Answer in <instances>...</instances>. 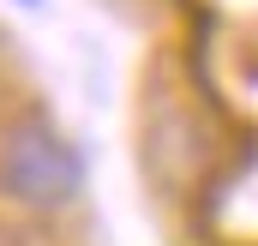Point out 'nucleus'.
I'll return each instance as SVG.
<instances>
[{"label": "nucleus", "instance_id": "1", "mask_svg": "<svg viewBox=\"0 0 258 246\" xmlns=\"http://www.w3.org/2000/svg\"><path fill=\"white\" fill-rule=\"evenodd\" d=\"M84 156L54 126H12L0 138V198H12L30 216H60L84 198Z\"/></svg>", "mask_w": 258, "mask_h": 246}, {"label": "nucleus", "instance_id": "2", "mask_svg": "<svg viewBox=\"0 0 258 246\" xmlns=\"http://www.w3.org/2000/svg\"><path fill=\"white\" fill-rule=\"evenodd\" d=\"M24 6H42V0H24Z\"/></svg>", "mask_w": 258, "mask_h": 246}]
</instances>
